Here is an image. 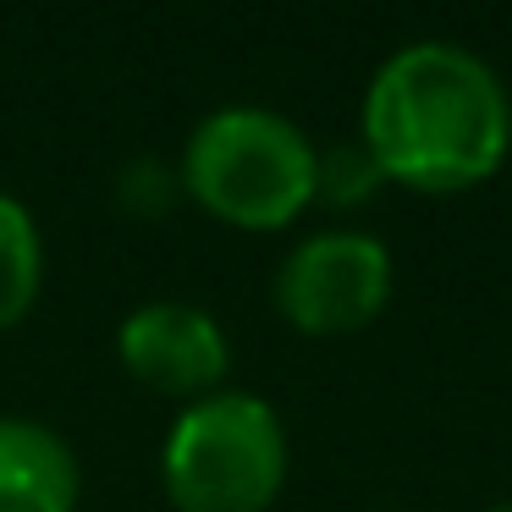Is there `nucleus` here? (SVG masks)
Returning a JSON list of instances; mask_svg holds the SVG:
<instances>
[{"label": "nucleus", "mask_w": 512, "mask_h": 512, "mask_svg": "<svg viewBox=\"0 0 512 512\" xmlns=\"http://www.w3.org/2000/svg\"><path fill=\"white\" fill-rule=\"evenodd\" d=\"M287 424L254 391L221 386L182 402L160 441L171 512H270L287 485Z\"/></svg>", "instance_id": "7ed1b4c3"}, {"label": "nucleus", "mask_w": 512, "mask_h": 512, "mask_svg": "<svg viewBox=\"0 0 512 512\" xmlns=\"http://www.w3.org/2000/svg\"><path fill=\"white\" fill-rule=\"evenodd\" d=\"M116 204H122L133 221H166L182 204V177L171 160L160 155H133L116 171Z\"/></svg>", "instance_id": "6e6552de"}, {"label": "nucleus", "mask_w": 512, "mask_h": 512, "mask_svg": "<svg viewBox=\"0 0 512 512\" xmlns=\"http://www.w3.org/2000/svg\"><path fill=\"white\" fill-rule=\"evenodd\" d=\"M116 358L144 391L171 402H199L226 386L232 369V336L210 309L182 298L138 303L116 325Z\"/></svg>", "instance_id": "39448f33"}, {"label": "nucleus", "mask_w": 512, "mask_h": 512, "mask_svg": "<svg viewBox=\"0 0 512 512\" xmlns=\"http://www.w3.org/2000/svg\"><path fill=\"white\" fill-rule=\"evenodd\" d=\"M358 144L386 182L424 199H457L507 166L512 94L468 45L413 39L369 78L358 105Z\"/></svg>", "instance_id": "f257e3e1"}, {"label": "nucleus", "mask_w": 512, "mask_h": 512, "mask_svg": "<svg viewBox=\"0 0 512 512\" xmlns=\"http://www.w3.org/2000/svg\"><path fill=\"white\" fill-rule=\"evenodd\" d=\"M83 463L39 419L0 413V512H78Z\"/></svg>", "instance_id": "423d86ee"}, {"label": "nucleus", "mask_w": 512, "mask_h": 512, "mask_svg": "<svg viewBox=\"0 0 512 512\" xmlns=\"http://www.w3.org/2000/svg\"><path fill=\"white\" fill-rule=\"evenodd\" d=\"M386 188L380 166L369 160L364 144H336L320 149V182H314V204H331V210H353V204H369Z\"/></svg>", "instance_id": "1a4fd4ad"}, {"label": "nucleus", "mask_w": 512, "mask_h": 512, "mask_svg": "<svg viewBox=\"0 0 512 512\" xmlns=\"http://www.w3.org/2000/svg\"><path fill=\"white\" fill-rule=\"evenodd\" d=\"M391 292H397L391 248L358 226H325L281 259L270 298L298 336L331 342V336H353L375 325L386 314Z\"/></svg>", "instance_id": "20e7f679"}, {"label": "nucleus", "mask_w": 512, "mask_h": 512, "mask_svg": "<svg viewBox=\"0 0 512 512\" xmlns=\"http://www.w3.org/2000/svg\"><path fill=\"white\" fill-rule=\"evenodd\" d=\"M485 512H512V501H496V507H485Z\"/></svg>", "instance_id": "9d476101"}, {"label": "nucleus", "mask_w": 512, "mask_h": 512, "mask_svg": "<svg viewBox=\"0 0 512 512\" xmlns=\"http://www.w3.org/2000/svg\"><path fill=\"white\" fill-rule=\"evenodd\" d=\"M182 199L232 232H287L303 221L320 182V149L292 116L226 105L188 133L177 160Z\"/></svg>", "instance_id": "f03ea898"}, {"label": "nucleus", "mask_w": 512, "mask_h": 512, "mask_svg": "<svg viewBox=\"0 0 512 512\" xmlns=\"http://www.w3.org/2000/svg\"><path fill=\"white\" fill-rule=\"evenodd\" d=\"M45 292V232L34 210L0 193V331L23 325Z\"/></svg>", "instance_id": "0eeeda50"}]
</instances>
